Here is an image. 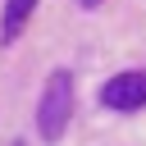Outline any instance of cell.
Segmentation results:
<instances>
[{
	"instance_id": "obj_1",
	"label": "cell",
	"mask_w": 146,
	"mask_h": 146,
	"mask_svg": "<svg viewBox=\"0 0 146 146\" xmlns=\"http://www.w3.org/2000/svg\"><path fill=\"white\" fill-rule=\"evenodd\" d=\"M68 110H73V78H68V68H55L46 78V91H41V105H36V132H41V141H59L64 137Z\"/></svg>"
},
{
	"instance_id": "obj_2",
	"label": "cell",
	"mask_w": 146,
	"mask_h": 146,
	"mask_svg": "<svg viewBox=\"0 0 146 146\" xmlns=\"http://www.w3.org/2000/svg\"><path fill=\"white\" fill-rule=\"evenodd\" d=\"M100 105L110 110H141L146 105V73H114L105 87H100Z\"/></svg>"
},
{
	"instance_id": "obj_3",
	"label": "cell",
	"mask_w": 146,
	"mask_h": 146,
	"mask_svg": "<svg viewBox=\"0 0 146 146\" xmlns=\"http://www.w3.org/2000/svg\"><path fill=\"white\" fill-rule=\"evenodd\" d=\"M32 9H36V0H5L0 36H5V41H18V36H23V27H27V18H32Z\"/></svg>"
},
{
	"instance_id": "obj_4",
	"label": "cell",
	"mask_w": 146,
	"mask_h": 146,
	"mask_svg": "<svg viewBox=\"0 0 146 146\" xmlns=\"http://www.w3.org/2000/svg\"><path fill=\"white\" fill-rule=\"evenodd\" d=\"M82 5H87V9H96V5H100V0H82Z\"/></svg>"
},
{
	"instance_id": "obj_5",
	"label": "cell",
	"mask_w": 146,
	"mask_h": 146,
	"mask_svg": "<svg viewBox=\"0 0 146 146\" xmlns=\"http://www.w3.org/2000/svg\"><path fill=\"white\" fill-rule=\"evenodd\" d=\"M18 146H23V141H18Z\"/></svg>"
}]
</instances>
